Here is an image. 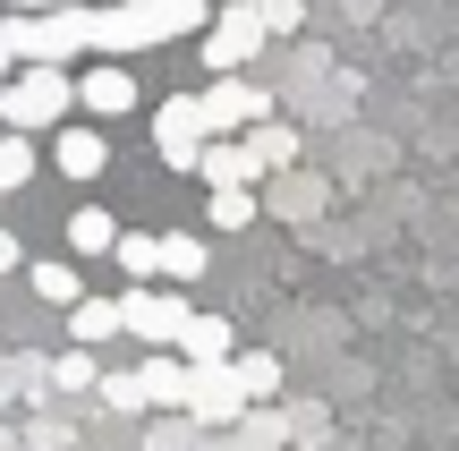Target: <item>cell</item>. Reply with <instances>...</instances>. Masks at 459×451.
I'll use <instances>...</instances> for the list:
<instances>
[{
    "instance_id": "obj_7",
    "label": "cell",
    "mask_w": 459,
    "mask_h": 451,
    "mask_svg": "<svg viewBox=\"0 0 459 451\" xmlns=\"http://www.w3.org/2000/svg\"><path fill=\"white\" fill-rule=\"evenodd\" d=\"M145 43H162V9H153V0L94 9V51H145Z\"/></svg>"
},
{
    "instance_id": "obj_9",
    "label": "cell",
    "mask_w": 459,
    "mask_h": 451,
    "mask_svg": "<svg viewBox=\"0 0 459 451\" xmlns=\"http://www.w3.org/2000/svg\"><path fill=\"white\" fill-rule=\"evenodd\" d=\"M204 187H255L264 179V162H255V145H230V136H204V170H196Z\"/></svg>"
},
{
    "instance_id": "obj_2",
    "label": "cell",
    "mask_w": 459,
    "mask_h": 451,
    "mask_svg": "<svg viewBox=\"0 0 459 451\" xmlns=\"http://www.w3.org/2000/svg\"><path fill=\"white\" fill-rule=\"evenodd\" d=\"M68 102H77L68 68H60V60H26V77L0 94V111H9V128H60Z\"/></svg>"
},
{
    "instance_id": "obj_27",
    "label": "cell",
    "mask_w": 459,
    "mask_h": 451,
    "mask_svg": "<svg viewBox=\"0 0 459 451\" xmlns=\"http://www.w3.org/2000/svg\"><path fill=\"white\" fill-rule=\"evenodd\" d=\"M0 273H17V230H0Z\"/></svg>"
},
{
    "instance_id": "obj_17",
    "label": "cell",
    "mask_w": 459,
    "mask_h": 451,
    "mask_svg": "<svg viewBox=\"0 0 459 451\" xmlns=\"http://www.w3.org/2000/svg\"><path fill=\"white\" fill-rule=\"evenodd\" d=\"M26 179H34V145H26V128H9L0 136V196H17Z\"/></svg>"
},
{
    "instance_id": "obj_21",
    "label": "cell",
    "mask_w": 459,
    "mask_h": 451,
    "mask_svg": "<svg viewBox=\"0 0 459 451\" xmlns=\"http://www.w3.org/2000/svg\"><path fill=\"white\" fill-rule=\"evenodd\" d=\"M51 384H60V392H85V384H102V358H94V350L77 341V350H68L60 367H51Z\"/></svg>"
},
{
    "instance_id": "obj_15",
    "label": "cell",
    "mask_w": 459,
    "mask_h": 451,
    "mask_svg": "<svg viewBox=\"0 0 459 451\" xmlns=\"http://www.w3.org/2000/svg\"><path fill=\"white\" fill-rule=\"evenodd\" d=\"M247 145H255L264 170H290V162H298V128H281V119H255V136H247Z\"/></svg>"
},
{
    "instance_id": "obj_13",
    "label": "cell",
    "mask_w": 459,
    "mask_h": 451,
    "mask_svg": "<svg viewBox=\"0 0 459 451\" xmlns=\"http://www.w3.org/2000/svg\"><path fill=\"white\" fill-rule=\"evenodd\" d=\"M68 247H77V256H102V247H119V221L102 213V204H77V213H68Z\"/></svg>"
},
{
    "instance_id": "obj_4",
    "label": "cell",
    "mask_w": 459,
    "mask_h": 451,
    "mask_svg": "<svg viewBox=\"0 0 459 451\" xmlns=\"http://www.w3.org/2000/svg\"><path fill=\"white\" fill-rule=\"evenodd\" d=\"M119 307H128V333L145 341V350H179V341H187V316H196L187 299H170V290H153V282H128V290H119Z\"/></svg>"
},
{
    "instance_id": "obj_10",
    "label": "cell",
    "mask_w": 459,
    "mask_h": 451,
    "mask_svg": "<svg viewBox=\"0 0 459 451\" xmlns=\"http://www.w3.org/2000/svg\"><path fill=\"white\" fill-rule=\"evenodd\" d=\"M77 102H85L94 119H128V111H136V77H128V68H94V77L77 85Z\"/></svg>"
},
{
    "instance_id": "obj_23",
    "label": "cell",
    "mask_w": 459,
    "mask_h": 451,
    "mask_svg": "<svg viewBox=\"0 0 459 451\" xmlns=\"http://www.w3.org/2000/svg\"><path fill=\"white\" fill-rule=\"evenodd\" d=\"M162 162L170 170H204V136H162Z\"/></svg>"
},
{
    "instance_id": "obj_26",
    "label": "cell",
    "mask_w": 459,
    "mask_h": 451,
    "mask_svg": "<svg viewBox=\"0 0 459 451\" xmlns=\"http://www.w3.org/2000/svg\"><path fill=\"white\" fill-rule=\"evenodd\" d=\"M17 60H26V51H17V26L0 17V68H17Z\"/></svg>"
},
{
    "instance_id": "obj_12",
    "label": "cell",
    "mask_w": 459,
    "mask_h": 451,
    "mask_svg": "<svg viewBox=\"0 0 459 451\" xmlns=\"http://www.w3.org/2000/svg\"><path fill=\"white\" fill-rule=\"evenodd\" d=\"M187 358H196V367H221V358H238V341H230V316H187V341H179Z\"/></svg>"
},
{
    "instance_id": "obj_16",
    "label": "cell",
    "mask_w": 459,
    "mask_h": 451,
    "mask_svg": "<svg viewBox=\"0 0 459 451\" xmlns=\"http://www.w3.org/2000/svg\"><path fill=\"white\" fill-rule=\"evenodd\" d=\"M102 401H111V409H153V375L145 367H128V375H111V367H102Z\"/></svg>"
},
{
    "instance_id": "obj_6",
    "label": "cell",
    "mask_w": 459,
    "mask_h": 451,
    "mask_svg": "<svg viewBox=\"0 0 459 451\" xmlns=\"http://www.w3.org/2000/svg\"><path fill=\"white\" fill-rule=\"evenodd\" d=\"M187 418L196 426H238L247 418V384H238V367H196V392H187Z\"/></svg>"
},
{
    "instance_id": "obj_25",
    "label": "cell",
    "mask_w": 459,
    "mask_h": 451,
    "mask_svg": "<svg viewBox=\"0 0 459 451\" xmlns=\"http://www.w3.org/2000/svg\"><path fill=\"white\" fill-rule=\"evenodd\" d=\"M255 9L273 17V34H290V26H298V0H255Z\"/></svg>"
},
{
    "instance_id": "obj_5",
    "label": "cell",
    "mask_w": 459,
    "mask_h": 451,
    "mask_svg": "<svg viewBox=\"0 0 459 451\" xmlns=\"http://www.w3.org/2000/svg\"><path fill=\"white\" fill-rule=\"evenodd\" d=\"M264 111H273V94H264V85H247L238 68H221V85H204V94H196V128H204V136L255 128Z\"/></svg>"
},
{
    "instance_id": "obj_19",
    "label": "cell",
    "mask_w": 459,
    "mask_h": 451,
    "mask_svg": "<svg viewBox=\"0 0 459 451\" xmlns=\"http://www.w3.org/2000/svg\"><path fill=\"white\" fill-rule=\"evenodd\" d=\"M238 367V384H247V401H273L281 392V358H264V350H247V358H230Z\"/></svg>"
},
{
    "instance_id": "obj_1",
    "label": "cell",
    "mask_w": 459,
    "mask_h": 451,
    "mask_svg": "<svg viewBox=\"0 0 459 451\" xmlns=\"http://www.w3.org/2000/svg\"><path fill=\"white\" fill-rule=\"evenodd\" d=\"M17 26V51H26V60H77V51H94V9H85V0H60V9H17L9 17Z\"/></svg>"
},
{
    "instance_id": "obj_18",
    "label": "cell",
    "mask_w": 459,
    "mask_h": 451,
    "mask_svg": "<svg viewBox=\"0 0 459 451\" xmlns=\"http://www.w3.org/2000/svg\"><path fill=\"white\" fill-rule=\"evenodd\" d=\"M204 221H213V230H247V221H255V187H213Z\"/></svg>"
},
{
    "instance_id": "obj_8",
    "label": "cell",
    "mask_w": 459,
    "mask_h": 451,
    "mask_svg": "<svg viewBox=\"0 0 459 451\" xmlns=\"http://www.w3.org/2000/svg\"><path fill=\"white\" fill-rule=\"evenodd\" d=\"M51 162L85 187V179H102V170H111V145H102V128H60V136H51Z\"/></svg>"
},
{
    "instance_id": "obj_11",
    "label": "cell",
    "mask_w": 459,
    "mask_h": 451,
    "mask_svg": "<svg viewBox=\"0 0 459 451\" xmlns=\"http://www.w3.org/2000/svg\"><path fill=\"white\" fill-rule=\"evenodd\" d=\"M68 333H77L85 350H102L111 333H128V307H119V299H77V307H68Z\"/></svg>"
},
{
    "instance_id": "obj_20",
    "label": "cell",
    "mask_w": 459,
    "mask_h": 451,
    "mask_svg": "<svg viewBox=\"0 0 459 451\" xmlns=\"http://www.w3.org/2000/svg\"><path fill=\"white\" fill-rule=\"evenodd\" d=\"M34 290H43L51 307H77V299H85V282H77V265H34Z\"/></svg>"
},
{
    "instance_id": "obj_14",
    "label": "cell",
    "mask_w": 459,
    "mask_h": 451,
    "mask_svg": "<svg viewBox=\"0 0 459 451\" xmlns=\"http://www.w3.org/2000/svg\"><path fill=\"white\" fill-rule=\"evenodd\" d=\"M204 265H213V256H204L196 230H162V273H170V282H196Z\"/></svg>"
},
{
    "instance_id": "obj_22",
    "label": "cell",
    "mask_w": 459,
    "mask_h": 451,
    "mask_svg": "<svg viewBox=\"0 0 459 451\" xmlns=\"http://www.w3.org/2000/svg\"><path fill=\"white\" fill-rule=\"evenodd\" d=\"M119 265H128V282H153V273H162V239H119Z\"/></svg>"
},
{
    "instance_id": "obj_28",
    "label": "cell",
    "mask_w": 459,
    "mask_h": 451,
    "mask_svg": "<svg viewBox=\"0 0 459 451\" xmlns=\"http://www.w3.org/2000/svg\"><path fill=\"white\" fill-rule=\"evenodd\" d=\"M9 9H60V0H9Z\"/></svg>"
},
{
    "instance_id": "obj_24",
    "label": "cell",
    "mask_w": 459,
    "mask_h": 451,
    "mask_svg": "<svg viewBox=\"0 0 459 451\" xmlns=\"http://www.w3.org/2000/svg\"><path fill=\"white\" fill-rule=\"evenodd\" d=\"M238 426H247L238 451H281V426H273V418H238Z\"/></svg>"
},
{
    "instance_id": "obj_3",
    "label": "cell",
    "mask_w": 459,
    "mask_h": 451,
    "mask_svg": "<svg viewBox=\"0 0 459 451\" xmlns=\"http://www.w3.org/2000/svg\"><path fill=\"white\" fill-rule=\"evenodd\" d=\"M264 34H273V17H264L255 0H238V9H221L213 26L196 34V51H204V68L221 77V68H247V60H255V51H264Z\"/></svg>"
}]
</instances>
